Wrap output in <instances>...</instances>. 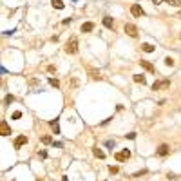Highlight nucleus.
Returning <instances> with one entry per match:
<instances>
[{
    "label": "nucleus",
    "mask_w": 181,
    "mask_h": 181,
    "mask_svg": "<svg viewBox=\"0 0 181 181\" xmlns=\"http://www.w3.org/2000/svg\"><path fill=\"white\" fill-rule=\"evenodd\" d=\"M103 25H105L107 29H112V27H114V22H112L111 17H103Z\"/></svg>",
    "instance_id": "nucleus-11"
},
{
    "label": "nucleus",
    "mask_w": 181,
    "mask_h": 181,
    "mask_svg": "<svg viewBox=\"0 0 181 181\" xmlns=\"http://www.w3.org/2000/svg\"><path fill=\"white\" fill-rule=\"evenodd\" d=\"M105 145H107V147H114V141L109 140V141H105Z\"/></svg>",
    "instance_id": "nucleus-27"
},
{
    "label": "nucleus",
    "mask_w": 181,
    "mask_h": 181,
    "mask_svg": "<svg viewBox=\"0 0 181 181\" xmlns=\"http://www.w3.org/2000/svg\"><path fill=\"white\" fill-rule=\"evenodd\" d=\"M92 154H94L96 158H100V160H103V158H105V152H103L101 149H98V147H96V149H92Z\"/></svg>",
    "instance_id": "nucleus-13"
},
{
    "label": "nucleus",
    "mask_w": 181,
    "mask_h": 181,
    "mask_svg": "<svg viewBox=\"0 0 181 181\" xmlns=\"http://www.w3.org/2000/svg\"><path fill=\"white\" fill-rule=\"evenodd\" d=\"M0 134L2 136H9L11 134V129H9V125H7V121H0Z\"/></svg>",
    "instance_id": "nucleus-6"
},
{
    "label": "nucleus",
    "mask_w": 181,
    "mask_h": 181,
    "mask_svg": "<svg viewBox=\"0 0 181 181\" xmlns=\"http://www.w3.org/2000/svg\"><path fill=\"white\" fill-rule=\"evenodd\" d=\"M94 29V24L92 22H85V24H81V33H91Z\"/></svg>",
    "instance_id": "nucleus-8"
},
{
    "label": "nucleus",
    "mask_w": 181,
    "mask_h": 181,
    "mask_svg": "<svg viewBox=\"0 0 181 181\" xmlns=\"http://www.w3.org/2000/svg\"><path fill=\"white\" fill-rule=\"evenodd\" d=\"M125 33H127L129 36L136 38V36H138V27H136L134 24H125Z\"/></svg>",
    "instance_id": "nucleus-3"
},
{
    "label": "nucleus",
    "mask_w": 181,
    "mask_h": 181,
    "mask_svg": "<svg viewBox=\"0 0 181 181\" xmlns=\"http://www.w3.org/2000/svg\"><path fill=\"white\" fill-rule=\"evenodd\" d=\"M141 51H145V53H152V51H154V45H152V43H143V45H141Z\"/></svg>",
    "instance_id": "nucleus-14"
},
{
    "label": "nucleus",
    "mask_w": 181,
    "mask_h": 181,
    "mask_svg": "<svg viewBox=\"0 0 181 181\" xmlns=\"http://www.w3.org/2000/svg\"><path fill=\"white\" fill-rule=\"evenodd\" d=\"M89 74H91V78H94V80H100V71H96V69H89Z\"/></svg>",
    "instance_id": "nucleus-15"
},
{
    "label": "nucleus",
    "mask_w": 181,
    "mask_h": 181,
    "mask_svg": "<svg viewBox=\"0 0 181 181\" xmlns=\"http://www.w3.org/2000/svg\"><path fill=\"white\" fill-rule=\"evenodd\" d=\"M49 125H51V129L55 130V134H58V132H60V127H58V120H53L51 123H49Z\"/></svg>",
    "instance_id": "nucleus-16"
},
{
    "label": "nucleus",
    "mask_w": 181,
    "mask_h": 181,
    "mask_svg": "<svg viewBox=\"0 0 181 181\" xmlns=\"http://www.w3.org/2000/svg\"><path fill=\"white\" fill-rule=\"evenodd\" d=\"M42 143H45V145H49V143H53V140H51V136H43V138H42Z\"/></svg>",
    "instance_id": "nucleus-21"
},
{
    "label": "nucleus",
    "mask_w": 181,
    "mask_h": 181,
    "mask_svg": "<svg viewBox=\"0 0 181 181\" xmlns=\"http://www.w3.org/2000/svg\"><path fill=\"white\" fill-rule=\"evenodd\" d=\"M20 118H22V112H20V111L13 112V120H20Z\"/></svg>",
    "instance_id": "nucleus-22"
},
{
    "label": "nucleus",
    "mask_w": 181,
    "mask_h": 181,
    "mask_svg": "<svg viewBox=\"0 0 181 181\" xmlns=\"http://www.w3.org/2000/svg\"><path fill=\"white\" fill-rule=\"evenodd\" d=\"M51 4H53L55 9H63V2L62 0H51Z\"/></svg>",
    "instance_id": "nucleus-17"
},
{
    "label": "nucleus",
    "mask_w": 181,
    "mask_h": 181,
    "mask_svg": "<svg viewBox=\"0 0 181 181\" xmlns=\"http://www.w3.org/2000/svg\"><path fill=\"white\" fill-rule=\"evenodd\" d=\"M109 172L111 174H118V167H109Z\"/></svg>",
    "instance_id": "nucleus-24"
},
{
    "label": "nucleus",
    "mask_w": 181,
    "mask_h": 181,
    "mask_svg": "<svg viewBox=\"0 0 181 181\" xmlns=\"http://www.w3.org/2000/svg\"><path fill=\"white\" fill-rule=\"evenodd\" d=\"M167 87H170V80L154 81V85H152V91H160V89H167Z\"/></svg>",
    "instance_id": "nucleus-5"
},
{
    "label": "nucleus",
    "mask_w": 181,
    "mask_h": 181,
    "mask_svg": "<svg viewBox=\"0 0 181 181\" xmlns=\"http://www.w3.org/2000/svg\"><path fill=\"white\" fill-rule=\"evenodd\" d=\"M167 154H168V145H165V143H163V145L158 147V156L163 158V156H167Z\"/></svg>",
    "instance_id": "nucleus-10"
},
{
    "label": "nucleus",
    "mask_w": 181,
    "mask_h": 181,
    "mask_svg": "<svg viewBox=\"0 0 181 181\" xmlns=\"http://www.w3.org/2000/svg\"><path fill=\"white\" fill-rule=\"evenodd\" d=\"M73 2H76V0H73Z\"/></svg>",
    "instance_id": "nucleus-30"
},
{
    "label": "nucleus",
    "mask_w": 181,
    "mask_h": 181,
    "mask_svg": "<svg viewBox=\"0 0 181 181\" xmlns=\"http://www.w3.org/2000/svg\"><path fill=\"white\" fill-rule=\"evenodd\" d=\"M127 138H129V140H134V138H136V132H130V134H127Z\"/></svg>",
    "instance_id": "nucleus-26"
},
{
    "label": "nucleus",
    "mask_w": 181,
    "mask_h": 181,
    "mask_svg": "<svg viewBox=\"0 0 181 181\" xmlns=\"http://www.w3.org/2000/svg\"><path fill=\"white\" fill-rule=\"evenodd\" d=\"M165 65H168V67H172V65H174V58H170V56H167V58H165Z\"/></svg>",
    "instance_id": "nucleus-19"
},
{
    "label": "nucleus",
    "mask_w": 181,
    "mask_h": 181,
    "mask_svg": "<svg viewBox=\"0 0 181 181\" xmlns=\"http://www.w3.org/2000/svg\"><path fill=\"white\" fill-rule=\"evenodd\" d=\"M38 156H40V158H45L47 154H45V150H40V152H38Z\"/></svg>",
    "instance_id": "nucleus-28"
},
{
    "label": "nucleus",
    "mask_w": 181,
    "mask_h": 181,
    "mask_svg": "<svg viewBox=\"0 0 181 181\" xmlns=\"http://www.w3.org/2000/svg\"><path fill=\"white\" fill-rule=\"evenodd\" d=\"M27 143V136H18L17 140H15V149H20Z\"/></svg>",
    "instance_id": "nucleus-7"
},
{
    "label": "nucleus",
    "mask_w": 181,
    "mask_h": 181,
    "mask_svg": "<svg viewBox=\"0 0 181 181\" xmlns=\"http://www.w3.org/2000/svg\"><path fill=\"white\" fill-rule=\"evenodd\" d=\"M140 63H141V67H143L145 71H149V73H154V65H152L150 62H147V60H141Z\"/></svg>",
    "instance_id": "nucleus-9"
},
{
    "label": "nucleus",
    "mask_w": 181,
    "mask_h": 181,
    "mask_svg": "<svg viewBox=\"0 0 181 181\" xmlns=\"http://www.w3.org/2000/svg\"><path fill=\"white\" fill-rule=\"evenodd\" d=\"M78 51V38L76 36H73L71 40L65 43V53H69V55H74Z\"/></svg>",
    "instance_id": "nucleus-1"
},
{
    "label": "nucleus",
    "mask_w": 181,
    "mask_h": 181,
    "mask_svg": "<svg viewBox=\"0 0 181 181\" xmlns=\"http://www.w3.org/2000/svg\"><path fill=\"white\" fill-rule=\"evenodd\" d=\"M47 71H49V73H56V67H53V65H49V67H47Z\"/></svg>",
    "instance_id": "nucleus-25"
},
{
    "label": "nucleus",
    "mask_w": 181,
    "mask_h": 181,
    "mask_svg": "<svg viewBox=\"0 0 181 181\" xmlns=\"http://www.w3.org/2000/svg\"><path fill=\"white\" fill-rule=\"evenodd\" d=\"M168 4H172V6H181V0H167Z\"/></svg>",
    "instance_id": "nucleus-23"
},
{
    "label": "nucleus",
    "mask_w": 181,
    "mask_h": 181,
    "mask_svg": "<svg viewBox=\"0 0 181 181\" xmlns=\"http://www.w3.org/2000/svg\"><path fill=\"white\" fill-rule=\"evenodd\" d=\"M13 101H15V96H13V94H7V96H6V100H4V103H6V105H9V103H13Z\"/></svg>",
    "instance_id": "nucleus-18"
},
{
    "label": "nucleus",
    "mask_w": 181,
    "mask_h": 181,
    "mask_svg": "<svg viewBox=\"0 0 181 181\" xmlns=\"http://www.w3.org/2000/svg\"><path fill=\"white\" fill-rule=\"evenodd\" d=\"M130 13H132V17H145V11H143V7L140 4H132Z\"/></svg>",
    "instance_id": "nucleus-4"
},
{
    "label": "nucleus",
    "mask_w": 181,
    "mask_h": 181,
    "mask_svg": "<svg viewBox=\"0 0 181 181\" xmlns=\"http://www.w3.org/2000/svg\"><path fill=\"white\" fill-rule=\"evenodd\" d=\"M152 2H154V4H161V2H163V0H152Z\"/></svg>",
    "instance_id": "nucleus-29"
},
{
    "label": "nucleus",
    "mask_w": 181,
    "mask_h": 181,
    "mask_svg": "<svg viewBox=\"0 0 181 181\" xmlns=\"http://www.w3.org/2000/svg\"><path fill=\"white\" fill-rule=\"evenodd\" d=\"M114 158H116V161H127L130 158V150H129V149H123V150H120V152L114 154Z\"/></svg>",
    "instance_id": "nucleus-2"
},
{
    "label": "nucleus",
    "mask_w": 181,
    "mask_h": 181,
    "mask_svg": "<svg viewBox=\"0 0 181 181\" xmlns=\"http://www.w3.org/2000/svg\"><path fill=\"white\" fill-rule=\"evenodd\" d=\"M132 80L136 81V83H141V85H145V83H147V78H145L143 74H134V76H132Z\"/></svg>",
    "instance_id": "nucleus-12"
},
{
    "label": "nucleus",
    "mask_w": 181,
    "mask_h": 181,
    "mask_svg": "<svg viewBox=\"0 0 181 181\" xmlns=\"http://www.w3.org/2000/svg\"><path fill=\"white\" fill-rule=\"evenodd\" d=\"M49 83H51L53 87H60V81H58V80H55V78H49Z\"/></svg>",
    "instance_id": "nucleus-20"
}]
</instances>
